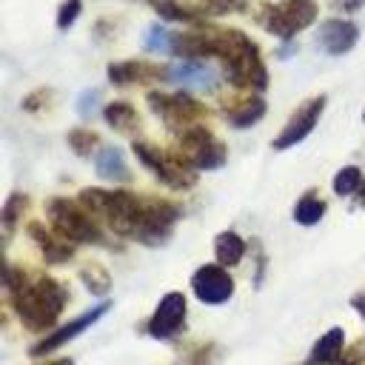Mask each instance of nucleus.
<instances>
[{
	"mask_svg": "<svg viewBox=\"0 0 365 365\" xmlns=\"http://www.w3.org/2000/svg\"><path fill=\"white\" fill-rule=\"evenodd\" d=\"M148 3H151V0H148Z\"/></svg>",
	"mask_w": 365,
	"mask_h": 365,
	"instance_id": "38",
	"label": "nucleus"
},
{
	"mask_svg": "<svg viewBox=\"0 0 365 365\" xmlns=\"http://www.w3.org/2000/svg\"><path fill=\"white\" fill-rule=\"evenodd\" d=\"M80 279L86 282V288H88L91 294H106V291L111 288L108 271H106V268H100V265H86V268L80 271Z\"/></svg>",
	"mask_w": 365,
	"mask_h": 365,
	"instance_id": "27",
	"label": "nucleus"
},
{
	"mask_svg": "<svg viewBox=\"0 0 365 365\" xmlns=\"http://www.w3.org/2000/svg\"><path fill=\"white\" fill-rule=\"evenodd\" d=\"M362 3H365V0H334V9H339V11L351 14V11H356Z\"/></svg>",
	"mask_w": 365,
	"mask_h": 365,
	"instance_id": "33",
	"label": "nucleus"
},
{
	"mask_svg": "<svg viewBox=\"0 0 365 365\" xmlns=\"http://www.w3.org/2000/svg\"><path fill=\"white\" fill-rule=\"evenodd\" d=\"M66 140H68L71 151H74V154H80V157H88V154L94 151V145L100 143V137H97L94 131H88V128H71Z\"/></svg>",
	"mask_w": 365,
	"mask_h": 365,
	"instance_id": "26",
	"label": "nucleus"
},
{
	"mask_svg": "<svg viewBox=\"0 0 365 365\" xmlns=\"http://www.w3.org/2000/svg\"><path fill=\"white\" fill-rule=\"evenodd\" d=\"M103 117H106V123H108L111 128H117V131H131V128L140 125V117H137L134 106L125 103V100L108 103V106L103 108Z\"/></svg>",
	"mask_w": 365,
	"mask_h": 365,
	"instance_id": "21",
	"label": "nucleus"
},
{
	"mask_svg": "<svg viewBox=\"0 0 365 365\" xmlns=\"http://www.w3.org/2000/svg\"><path fill=\"white\" fill-rule=\"evenodd\" d=\"M157 14L163 20H174V23H197L202 14L197 6H188V3H180V0H151Z\"/></svg>",
	"mask_w": 365,
	"mask_h": 365,
	"instance_id": "22",
	"label": "nucleus"
},
{
	"mask_svg": "<svg viewBox=\"0 0 365 365\" xmlns=\"http://www.w3.org/2000/svg\"><path fill=\"white\" fill-rule=\"evenodd\" d=\"M200 14H211V17H222V14H234L245 9V0H200L197 3Z\"/></svg>",
	"mask_w": 365,
	"mask_h": 365,
	"instance_id": "29",
	"label": "nucleus"
},
{
	"mask_svg": "<svg viewBox=\"0 0 365 365\" xmlns=\"http://www.w3.org/2000/svg\"><path fill=\"white\" fill-rule=\"evenodd\" d=\"M351 305H354V308H356V311H359V317H362V319H365V294H356V297H354V299H351Z\"/></svg>",
	"mask_w": 365,
	"mask_h": 365,
	"instance_id": "34",
	"label": "nucleus"
},
{
	"mask_svg": "<svg viewBox=\"0 0 365 365\" xmlns=\"http://www.w3.org/2000/svg\"><path fill=\"white\" fill-rule=\"evenodd\" d=\"M97 103H100V91L97 88H86L80 97H77V114L80 117H91L97 111Z\"/></svg>",
	"mask_w": 365,
	"mask_h": 365,
	"instance_id": "31",
	"label": "nucleus"
},
{
	"mask_svg": "<svg viewBox=\"0 0 365 365\" xmlns=\"http://www.w3.org/2000/svg\"><path fill=\"white\" fill-rule=\"evenodd\" d=\"M108 80L114 86H131V83H151V80H168V68L145 63V60H120L108 66Z\"/></svg>",
	"mask_w": 365,
	"mask_h": 365,
	"instance_id": "14",
	"label": "nucleus"
},
{
	"mask_svg": "<svg viewBox=\"0 0 365 365\" xmlns=\"http://www.w3.org/2000/svg\"><path fill=\"white\" fill-rule=\"evenodd\" d=\"M48 94H51V91H46V88H40V91L29 94V97L23 100V108H26V111H37V108H40V103H46V100H48Z\"/></svg>",
	"mask_w": 365,
	"mask_h": 365,
	"instance_id": "32",
	"label": "nucleus"
},
{
	"mask_svg": "<svg viewBox=\"0 0 365 365\" xmlns=\"http://www.w3.org/2000/svg\"><path fill=\"white\" fill-rule=\"evenodd\" d=\"M46 211H48L51 228L57 234H63L66 240H71V242H94V245L103 242L97 220L80 202H71L66 197H54V200H48Z\"/></svg>",
	"mask_w": 365,
	"mask_h": 365,
	"instance_id": "4",
	"label": "nucleus"
},
{
	"mask_svg": "<svg viewBox=\"0 0 365 365\" xmlns=\"http://www.w3.org/2000/svg\"><path fill=\"white\" fill-rule=\"evenodd\" d=\"M191 288L200 302L205 305H222L234 294V279L222 265H202L191 277Z\"/></svg>",
	"mask_w": 365,
	"mask_h": 365,
	"instance_id": "10",
	"label": "nucleus"
},
{
	"mask_svg": "<svg viewBox=\"0 0 365 365\" xmlns=\"http://www.w3.org/2000/svg\"><path fill=\"white\" fill-rule=\"evenodd\" d=\"M242 254H245V240L240 234H234V231L217 234V240H214V257H217L220 265H237L242 259Z\"/></svg>",
	"mask_w": 365,
	"mask_h": 365,
	"instance_id": "19",
	"label": "nucleus"
},
{
	"mask_svg": "<svg viewBox=\"0 0 365 365\" xmlns=\"http://www.w3.org/2000/svg\"><path fill=\"white\" fill-rule=\"evenodd\" d=\"M48 365H74L71 359H54V362H48Z\"/></svg>",
	"mask_w": 365,
	"mask_h": 365,
	"instance_id": "36",
	"label": "nucleus"
},
{
	"mask_svg": "<svg viewBox=\"0 0 365 365\" xmlns=\"http://www.w3.org/2000/svg\"><path fill=\"white\" fill-rule=\"evenodd\" d=\"M185 311H188L185 297H182L180 291H168V294L157 302V308H154V314H151V319H148V334H151L154 339H168V336H174V334L182 328V322H185Z\"/></svg>",
	"mask_w": 365,
	"mask_h": 365,
	"instance_id": "11",
	"label": "nucleus"
},
{
	"mask_svg": "<svg viewBox=\"0 0 365 365\" xmlns=\"http://www.w3.org/2000/svg\"><path fill=\"white\" fill-rule=\"evenodd\" d=\"M6 288L11 294L14 311L31 331H46L57 322L68 294L54 277H34L17 274L14 268H6Z\"/></svg>",
	"mask_w": 365,
	"mask_h": 365,
	"instance_id": "1",
	"label": "nucleus"
},
{
	"mask_svg": "<svg viewBox=\"0 0 365 365\" xmlns=\"http://www.w3.org/2000/svg\"><path fill=\"white\" fill-rule=\"evenodd\" d=\"M356 202L365 205V180H362V185H359V191H356Z\"/></svg>",
	"mask_w": 365,
	"mask_h": 365,
	"instance_id": "35",
	"label": "nucleus"
},
{
	"mask_svg": "<svg viewBox=\"0 0 365 365\" xmlns=\"http://www.w3.org/2000/svg\"><path fill=\"white\" fill-rule=\"evenodd\" d=\"M168 80L182 86V88H197V91H214L217 88V71L205 66L202 60H182L168 68Z\"/></svg>",
	"mask_w": 365,
	"mask_h": 365,
	"instance_id": "15",
	"label": "nucleus"
},
{
	"mask_svg": "<svg viewBox=\"0 0 365 365\" xmlns=\"http://www.w3.org/2000/svg\"><path fill=\"white\" fill-rule=\"evenodd\" d=\"M148 197H137L128 191H106V188H83L80 205L94 217L103 220L114 234L137 240L145 217Z\"/></svg>",
	"mask_w": 365,
	"mask_h": 365,
	"instance_id": "2",
	"label": "nucleus"
},
{
	"mask_svg": "<svg viewBox=\"0 0 365 365\" xmlns=\"http://www.w3.org/2000/svg\"><path fill=\"white\" fill-rule=\"evenodd\" d=\"M94 168L103 180H114V182H128V165H125V157L117 145H106L97 151L94 157Z\"/></svg>",
	"mask_w": 365,
	"mask_h": 365,
	"instance_id": "17",
	"label": "nucleus"
},
{
	"mask_svg": "<svg viewBox=\"0 0 365 365\" xmlns=\"http://www.w3.org/2000/svg\"><path fill=\"white\" fill-rule=\"evenodd\" d=\"M148 106L174 131H185V128L197 125V120L205 114V108L194 97H188V94H160V91H151L148 94Z\"/></svg>",
	"mask_w": 365,
	"mask_h": 365,
	"instance_id": "8",
	"label": "nucleus"
},
{
	"mask_svg": "<svg viewBox=\"0 0 365 365\" xmlns=\"http://www.w3.org/2000/svg\"><path fill=\"white\" fill-rule=\"evenodd\" d=\"M80 9H83V3H80V0H66V3L60 6V11H57V29H63V31H66V29L77 20Z\"/></svg>",
	"mask_w": 365,
	"mask_h": 365,
	"instance_id": "30",
	"label": "nucleus"
},
{
	"mask_svg": "<svg viewBox=\"0 0 365 365\" xmlns=\"http://www.w3.org/2000/svg\"><path fill=\"white\" fill-rule=\"evenodd\" d=\"M111 305L108 302H100V305H94L91 311H86V314H80V317H74L71 322H66L63 328H57V331H51L48 336H43L34 348H31V356H46V354H51L54 348H60V345H66L68 339H74V336H80L88 325H94L106 311H108Z\"/></svg>",
	"mask_w": 365,
	"mask_h": 365,
	"instance_id": "12",
	"label": "nucleus"
},
{
	"mask_svg": "<svg viewBox=\"0 0 365 365\" xmlns=\"http://www.w3.org/2000/svg\"><path fill=\"white\" fill-rule=\"evenodd\" d=\"M359 185H362V171H359L356 165H345V168H339L336 177H334V191H336L339 197L356 194Z\"/></svg>",
	"mask_w": 365,
	"mask_h": 365,
	"instance_id": "25",
	"label": "nucleus"
},
{
	"mask_svg": "<svg viewBox=\"0 0 365 365\" xmlns=\"http://www.w3.org/2000/svg\"><path fill=\"white\" fill-rule=\"evenodd\" d=\"M29 208V197L26 194H11L9 200H6V205H3V228L6 231H11L14 228V222L23 217V211Z\"/></svg>",
	"mask_w": 365,
	"mask_h": 365,
	"instance_id": "28",
	"label": "nucleus"
},
{
	"mask_svg": "<svg viewBox=\"0 0 365 365\" xmlns=\"http://www.w3.org/2000/svg\"><path fill=\"white\" fill-rule=\"evenodd\" d=\"M356 40H359L356 23L342 20V17L325 20V23L319 26V31H317V48H322L325 54H334V57L351 51V48L356 46Z\"/></svg>",
	"mask_w": 365,
	"mask_h": 365,
	"instance_id": "13",
	"label": "nucleus"
},
{
	"mask_svg": "<svg viewBox=\"0 0 365 365\" xmlns=\"http://www.w3.org/2000/svg\"><path fill=\"white\" fill-rule=\"evenodd\" d=\"M134 154L168 188H191L197 182V174H194L197 168H191L180 154L163 151V148H157V145H151L145 140H134Z\"/></svg>",
	"mask_w": 365,
	"mask_h": 365,
	"instance_id": "5",
	"label": "nucleus"
},
{
	"mask_svg": "<svg viewBox=\"0 0 365 365\" xmlns=\"http://www.w3.org/2000/svg\"><path fill=\"white\" fill-rule=\"evenodd\" d=\"M345 345V331L342 328H331L325 336H319V342L311 351V365H331L339 359Z\"/></svg>",
	"mask_w": 365,
	"mask_h": 365,
	"instance_id": "18",
	"label": "nucleus"
},
{
	"mask_svg": "<svg viewBox=\"0 0 365 365\" xmlns=\"http://www.w3.org/2000/svg\"><path fill=\"white\" fill-rule=\"evenodd\" d=\"M174 40H177V34H171L165 26L154 23L145 29L143 46H145V51H154V54H174Z\"/></svg>",
	"mask_w": 365,
	"mask_h": 365,
	"instance_id": "23",
	"label": "nucleus"
},
{
	"mask_svg": "<svg viewBox=\"0 0 365 365\" xmlns=\"http://www.w3.org/2000/svg\"><path fill=\"white\" fill-rule=\"evenodd\" d=\"M262 114H265V100H262V97H248V100H242L240 106H234L231 111H225L228 123L237 125V128H248V125L259 123Z\"/></svg>",
	"mask_w": 365,
	"mask_h": 365,
	"instance_id": "20",
	"label": "nucleus"
},
{
	"mask_svg": "<svg viewBox=\"0 0 365 365\" xmlns=\"http://www.w3.org/2000/svg\"><path fill=\"white\" fill-rule=\"evenodd\" d=\"M262 11L265 14H259V23L279 40H291L317 20L314 0H279L277 6H262Z\"/></svg>",
	"mask_w": 365,
	"mask_h": 365,
	"instance_id": "6",
	"label": "nucleus"
},
{
	"mask_svg": "<svg viewBox=\"0 0 365 365\" xmlns=\"http://www.w3.org/2000/svg\"><path fill=\"white\" fill-rule=\"evenodd\" d=\"M29 237L37 242V248L43 251V257H46L48 262H66V259L74 254V242H71V240H66V237L57 234V231H48V228L40 225V222H31V225H29Z\"/></svg>",
	"mask_w": 365,
	"mask_h": 365,
	"instance_id": "16",
	"label": "nucleus"
},
{
	"mask_svg": "<svg viewBox=\"0 0 365 365\" xmlns=\"http://www.w3.org/2000/svg\"><path fill=\"white\" fill-rule=\"evenodd\" d=\"M322 214H325V200H319L314 191H308V194L294 205V220H297L299 225H314V222L322 220Z\"/></svg>",
	"mask_w": 365,
	"mask_h": 365,
	"instance_id": "24",
	"label": "nucleus"
},
{
	"mask_svg": "<svg viewBox=\"0 0 365 365\" xmlns=\"http://www.w3.org/2000/svg\"><path fill=\"white\" fill-rule=\"evenodd\" d=\"M325 103H328V100H325V94L311 97L308 103H302V106L291 114V120L285 123V128L277 134L274 148H277V151H285V148H291V145L302 143V140L314 131V125H317V120H319V114H322Z\"/></svg>",
	"mask_w": 365,
	"mask_h": 365,
	"instance_id": "9",
	"label": "nucleus"
},
{
	"mask_svg": "<svg viewBox=\"0 0 365 365\" xmlns=\"http://www.w3.org/2000/svg\"><path fill=\"white\" fill-rule=\"evenodd\" d=\"M180 157L197 171H211L225 163V145L205 125H191L180 131Z\"/></svg>",
	"mask_w": 365,
	"mask_h": 365,
	"instance_id": "7",
	"label": "nucleus"
},
{
	"mask_svg": "<svg viewBox=\"0 0 365 365\" xmlns=\"http://www.w3.org/2000/svg\"><path fill=\"white\" fill-rule=\"evenodd\" d=\"M225 77L237 88H257L262 91L268 86V71L259 57V48L251 37H245L237 29H220V54Z\"/></svg>",
	"mask_w": 365,
	"mask_h": 365,
	"instance_id": "3",
	"label": "nucleus"
},
{
	"mask_svg": "<svg viewBox=\"0 0 365 365\" xmlns=\"http://www.w3.org/2000/svg\"><path fill=\"white\" fill-rule=\"evenodd\" d=\"M342 365H356V359L351 356V359H342Z\"/></svg>",
	"mask_w": 365,
	"mask_h": 365,
	"instance_id": "37",
	"label": "nucleus"
}]
</instances>
